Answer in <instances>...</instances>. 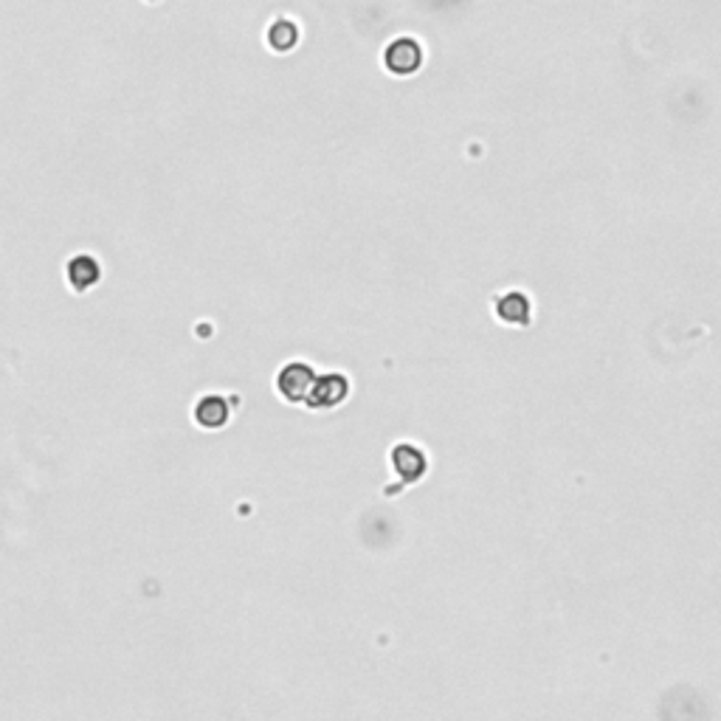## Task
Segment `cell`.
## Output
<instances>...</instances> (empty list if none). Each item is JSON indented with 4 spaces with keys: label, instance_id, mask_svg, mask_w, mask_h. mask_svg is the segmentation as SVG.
I'll list each match as a JSON object with an SVG mask.
<instances>
[{
    "label": "cell",
    "instance_id": "cell-1",
    "mask_svg": "<svg viewBox=\"0 0 721 721\" xmlns=\"http://www.w3.org/2000/svg\"><path fill=\"white\" fill-rule=\"evenodd\" d=\"M316 380V372L308 361H288L280 375H276V392H280L288 403H304L311 395V387Z\"/></svg>",
    "mask_w": 721,
    "mask_h": 721
},
{
    "label": "cell",
    "instance_id": "cell-2",
    "mask_svg": "<svg viewBox=\"0 0 721 721\" xmlns=\"http://www.w3.org/2000/svg\"><path fill=\"white\" fill-rule=\"evenodd\" d=\"M383 65L389 73L409 76L418 73L423 65V45L414 37H395L387 49H383Z\"/></svg>",
    "mask_w": 721,
    "mask_h": 721
},
{
    "label": "cell",
    "instance_id": "cell-3",
    "mask_svg": "<svg viewBox=\"0 0 721 721\" xmlns=\"http://www.w3.org/2000/svg\"><path fill=\"white\" fill-rule=\"evenodd\" d=\"M349 395V380L347 375L341 372H325V375H316L313 387H311V395H308V403L311 409H333L347 401Z\"/></svg>",
    "mask_w": 721,
    "mask_h": 721
},
{
    "label": "cell",
    "instance_id": "cell-4",
    "mask_svg": "<svg viewBox=\"0 0 721 721\" xmlns=\"http://www.w3.org/2000/svg\"><path fill=\"white\" fill-rule=\"evenodd\" d=\"M392 465L406 482H418L428 468V459L418 446L401 442V446H395V451H392Z\"/></svg>",
    "mask_w": 721,
    "mask_h": 721
},
{
    "label": "cell",
    "instance_id": "cell-5",
    "mask_svg": "<svg viewBox=\"0 0 721 721\" xmlns=\"http://www.w3.org/2000/svg\"><path fill=\"white\" fill-rule=\"evenodd\" d=\"M496 316L504 321V325L525 327V325H530L533 304H530V299L525 294H518V290H508V294H502L496 299Z\"/></svg>",
    "mask_w": 721,
    "mask_h": 721
},
{
    "label": "cell",
    "instance_id": "cell-6",
    "mask_svg": "<svg viewBox=\"0 0 721 721\" xmlns=\"http://www.w3.org/2000/svg\"><path fill=\"white\" fill-rule=\"evenodd\" d=\"M228 414H232V411H228V403L223 401L220 395H206L195 406V420H197V426H203V428H220V426H226L228 423Z\"/></svg>",
    "mask_w": 721,
    "mask_h": 721
},
{
    "label": "cell",
    "instance_id": "cell-7",
    "mask_svg": "<svg viewBox=\"0 0 721 721\" xmlns=\"http://www.w3.org/2000/svg\"><path fill=\"white\" fill-rule=\"evenodd\" d=\"M68 276H71V285L76 290H85V288L99 282V263L94 257H76L68 268Z\"/></svg>",
    "mask_w": 721,
    "mask_h": 721
},
{
    "label": "cell",
    "instance_id": "cell-8",
    "mask_svg": "<svg viewBox=\"0 0 721 721\" xmlns=\"http://www.w3.org/2000/svg\"><path fill=\"white\" fill-rule=\"evenodd\" d=\"M296 40H299V28H296L294 20L280 18L276 23H271V28H268V45H271L273 51H290L296 45Z\"/></svg>",
    "mask_w": 721,
    "mask_h": 721
}]
</instances>
